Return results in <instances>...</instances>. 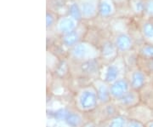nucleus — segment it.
<instances>
[{
    "mask_svg": "<svg viewBox=\"0 0 153 127\" xmlns=\"http://www.w3.org/2000/svg\"><path fill=\"white\" fill-rule=\"evenodd\" d=\"M99 105L97 91L93 84L91 85L83 86L76 92L75 107L80 113L89 114L95 110Z\"/></svg>",
    "mask_w": 153,
    "mask_h": 127,
    "instance_id": "obj_1",
    "label": "nucleus"
},
{
    "mask_svg": "<svg viewBox=\"0 0 153 127\" xmlns=\"http://www.w3.org/2000/svg\"><path fill=\"white\" fill-rule=\"evenodd\" d=\"M125 112L127 113L125 116L128 119L142 122L145 125L153 120V109L142 102Z\"/></svg>",
    "mask_w": 153,
    "mask_h": 127,
    "instance_id": "obj_2",
    "label": "nucleus"
},
{
    "mask_svg": "<svg viewBox=\"0 0 153 127\" xmlns=\"http://www.w3.org/2000/svg\"><path fill=\"white\" fill-rule=\"evenodd\" d=\"M113 102H115V104L119 108V109L127 111L135 106L139 105L141 102V99H140V91H137L131 89L123 96Z\"/></svg>",
    "mask_w": 153,
    "mask_h": 127,
    "instance_id": "obj_3",
    "label": "nucleus"
},
{
    "mask_svg": "<svg viewBox=\"0 0 153 127\" xmlns=\"http://www.w3.org/2000/svg\"><path fill=\"white\" fill-rule=\"evenodd\" d=\"M131 90L128 78H122L110 84V93L112 101H116L123 96Z\"/></svg>",
    "mask_w": 153,
    "mask_h": 127,
    "instance_id": "obj_4",
    "label": "nucleus"
},
{
    "mask_svg": "<svg viewBox=\"0 0 153 127\" xmlns=\"http://www.w3.org/2000/svg\"><path fill=\"white\" fill-rule=\"evenodd\" d=\"M128 80L132 90L140 91L148 82L151 81V77L141 69H136L130 73Z\"/></svg>",
    "mask_w": 153,
    "mask_h": 127,
    "instance_id": "obj_5",
    "label": "nucleus"
},
{
    "mask_svg": "<svg viewBox=\"0 0 153 127\" xmlns=\"http://www.w3.org/2000/svg\"><path fill=\"white\" fill-rule=\"evenodd\" d=\"M94 86L97 91L99 103L103 105L112 102L111 93H110V84L105 82L102 79H94L93 82Z\"/></svg>",
    "mask_w": 153,
    "mask_h": 127,
    "instance_id": "obj_6",
    "label": "nucleus"
},
{
    "mask_svg": "<svg viewBox=\"0 0 153 127\" xmlns=\"http://www.w3.org/2000/svg\"><path fill=\"white\" fill-rule=\"evenodd\" d=\"M122 78L123 77H121V71L119 66L114 65V64H111L106 67L101 79L104 80L105 82H106L107 84H111Z\"/></svg>",
    "mask_w": 153,
    "mask_h": 127,
    "instance_id": "obj_7",
    "label": "nucleus"
},
{
    "mask_svg": "<svg viewBox=\"0 0 153 127\" xmlns=\"http://www.w3.org/2000/svg\"><path fill=\"white\" fill-rule=\"evenodd\" d=\"M140 95L141 102L153 109V84L152 80L140 90Z\"/></svg>",
    "mask_w": 153,
    "mask_h": 127,
    "instance_id": "obj_8",
    "label": "nucleus"
},
{
    "mask_svg": "<svg viewBox=\"0 0 153 127\" xmlns=\"http://www.w3.org/2000/svg\"><path fill=\"white\" fill-rule=\"evenodd\" d=\"M128 118L125 115L117 114L104 122L99 123L98 126L100 127H126Z\"/></svg>",
    "mask_w": 153,
    "mask_h": 127,
    "instance_id": "obj_9",
    "label": "nucleus"
},
{
    "mask_svg": "<svg viewBox=\"0 0 153 127\" xmlns=\"http://www.w3.org/2000/svg\"><path fill=\"white\" fill-rule=\"evenodd\" d=\"M72 55L77 60H83L88 54L87 48L83 44H76L72 49Z\"/></svg>",
    "mask_w": 153,
    "mask_h": 127,
    "instance_id": "obj_10",
    "label": "nucleus"
},
{
    "mask_svg": "<svg viewBox=\"0 0 153 127\" xmlns=\"http://www.w3.org/2000/svg\"><path fill=\"white\" fill-rule=\"evenodd\" d=\"M116 45L119 50L124 51V50H128L131 47V40L129 39V37L126 35H120L117 39Z\"/></svg>",
    "mask_w": 153,
    "mask_h": 127,
    "instance_id": "obj_11",
    "label": "nucleus"
},
{
    "mask_svg": "<svg viewBox=\"0 0 153 127\" xmlns=\"http://www.w3.org/2000/svg\"><path fill=\"white\" fill-rule=\"evenodd\" d=\"M81 70L84 74H93L97 71V63L94 60H88L82 64Z\"/></svg>",
    "mask_w": 153,
    "mask_h": 127,
    "instance_id": "obj_12",
    "label": "nucleus"
},
{
    "mask_svg": "<svg viewBox=\"0 0 153 127\" xmlns=\"http://www.w3.org/2000/svg\"><path fill=\"white\" fill-rule=\"evenodd\" d=\"M67 123L73 127H79L82 125V119L79 114L76 113H69L66 116Z\"/></svg>",
    "mask_w": 153,
    "mask_h": 127,
    "instance_id": "obj_13",
    "label": "nucleus"
},
{
    "mask_svg": "<svg viewBox=\"0 0 153 127\" xmlns=\"http://www.w3.org/2000/svg\"><path fill=\"white\" fill-rule=\"evenodd\" d=\"M77 40H78L77 33L74 31H71L65 35V37L63 39V42L67 46H71V45H76Z\"/></svg>",
    "mask_w": 153,
    "mask_h": 127,
    "instance_id": "obj_14",
    "label": "nucleus"
},
{
    "mask_svg": "<svg viewBox=\"0 0 153 127\" xmlns=\"http://www.w3.org/2000/svg\"><path fill=\"white\" fill-rule=\"evenodd\" d=\"M74 28H75V24L71 19H64L60 22V25H59L60 31L66 33L71 32Z\"/></svg>",
    "mask_w": 153,
    "mask_h": 127,
    "instance_id": "obj_15",
    "label": "nucleus"
},
{
    "mask_svg": "<svg viewBox=\"0 0 153 127\" xmlns=\"http://www.w3.org/2000/svg\"><path fill=\"white\" fill-rule=\"evenodd\" d=\"M143 72H145L148 76L152 78L153 76V58L152 59H146L142 68H140Z\"/></svg>",
    "mask_w": 153,
    "mask_h": 127,
    "instance_id": "obj_16",
    "label": "nucleus"
},
{
    "mask_svg": "<svg viewBox=\"0 0 153 127\" xmlns=\"http://www.w3.org/2000/svg\"><path fill=\"white\" fill-rule=\"evenodd\" d=\"M141 54L146 59L153 58V44H146L141 49Z\"/></svg>",
    "mask_w": 153,
    "mask_h": 127,
    "instance_id": "obj_17",
    "label": "nucleus"
},
{
    "mask_svg": "<svg viewBox=\"0 0 153 127\" xmlns=\"http://www.w3.org/2000/svg\"><path fill=\"white\" fill-rule=\"evenodd\" d=\"M82 10L84 16H90L94 12V6L91 3H84L82 5Z\"/></svg>",
    "mask_w": 153,
    "mask_h": 127,
    "instance_id": "obj_18",
    "label": "nucleus"
},
{
    "mask_svg": "<svg viewBox=\"0 0 153 127\" xmlns=\"http://www.w3.org/2000/svg\"><path fill=\"white\" fill-rule=\"evenodd\" d=\"M115 52V47L114 45L111 43H106L103 46V50L102 53L105 57H110L111 55H112Z\"/></svg>",
    "mask_w": 153,
    "mask_h": 127,
    "instance_id": "obj_19",
    "label": "nucleus"
},
{
    "mask_svg": "<svg viewBox=\"0 0 153 127\" xmlns=\"http://www.w3.org/2000/svg\"><path fill=\"white\" fill-rule=\"evenodd\" d=\"M143 33L147 39L153 40V24L146 23L143 28Z\"/></svg>",
    "mask_w": 153,
    "mask_h": 127,
    "instance_id": "obj_20",
    "label": "nucleus"
},
{
    "mask_svg": "<svg viewBox=\"0 0 153 127\" xmlns=\"http://www.w3.org/2000/svg\"><path fill=\"white\" fill-rule=\"evenodd\" d=\"M70 13H71V16L73 17L76 20L81 19V11L79 10V7L76 4H71L70 7Z\"/></svg>",
    "mask_w": 153,
    "mask_h": 127,
    "instance_id": "obj_21",
    "label": "nucleus"
},
{
    "mask_svg": "<svg viewBox=\"0 0 153 127\" xmlns=\"http://www.w3.org/2000/svg\"><path fill=\"white\" fill-rule=\"evenodd\" d=\"M100 11L103 16H108L111 11V8L107 3L103 2V3H101V4L100 6Z\"/></svg>",
    "mask_w": 153,
    "mask_h": 127,
    "instance_id": "obj_22",
    "label": "nucleus"
},
{
    "mask_svg": "<svg viewBox=\"0 0 153 127\" xmlns=\"http://www.w3.org/2000/svg\"><path fill=\"white\" fill-rule=\"evenodd\" d=\"M126 127H146V125H145L144 123H142V122L128 119L127 126Z\"/></svg>",
    "mask_w": 153,
    "mask_h": 127,
    "instance_id": "obj_23",
    "label": "nucleus"
},
{
    "mask_svg": "<svg viewBox=\"0 0 153 127\" xmlns=\"http://www.w3.org/2000/svg\"><path fill=\"white\" fill-rule=\"evenodd\" d=\"M146 11L149 15L153 16V0L148 1V3L146 4Z\"/></svg>",
    "mask_w": 153,
    "mask_h": 127,
    "instance_id": "obj_24",
    "label": "nucleus"
},
{
    "mask_svg": "<svg viewBox=\"0 0 153 127\" xmlns=\"http://www.w3.org/2000/svg\"><path fill=\"white\" fill-rule=\"evenodd\" d=\"M47 18H46V23H47V27H49V26H51L52 25V23H53V18L52 16H50V15H47Z\"/></svg>",
    "mask_w": 153,
    "mask_h": 127,
    "instance_id": "obj_25",
    "label": "nucleus"
},
{
    "mask_svg": "<svg viewBox=\"0 0 153 127\" xmlns=\"http://www.w3.org/2000/svg\"><path fill=\"white\" fill-rule=\"evenodd\" d=\"M146 127H153V120L150 122H148L147 124H146Z\"/></svg>",
    "mask_w": 153,
    "mask_h": 127,
    "instance_id": "obj_26",
    "label": "nucleus"
},
{
    "mask_svg": "<svg viewBox=\"0 0 153 127\" xmlns=\"http://www.w3.org/2000/svg\"><path fill=\"white\" fill-rule=\"evenodd\" d=\"M151 80H152V84H153V76L151 78Z\"/></svg>",
    "mask_w": 153,
    "mask_h": 127,
    "instance_id": "obj_27",
    "label": "nucleus"
}]
</instances>
